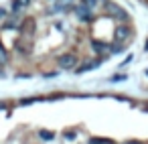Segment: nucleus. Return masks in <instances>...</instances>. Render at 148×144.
<instances>
[{
  "instance_id": "dca6fc26",
  "label": "nucleus",
  "mask_w": 148,
  "mask_h": 144,
  "mask_svg": "<svg viewBox=\"0 0 148 144\" xmlns=\"http://www.w3.org/2000/svg\"><path fill=\"white\" fill-rule=\"evenodd\" d=\"M65 138H67V140H73V138H75V132H65Z\"/></svg>"
},
{
  "instance_id": "39448f33",
  "label": "nucleus",
  "mask_w": 148,
  "mask_h": 144,
  "mask_svg": "<svg viewBox=\"0 0 148 144\" xmlns=\"http://www.w3.org/2000/svg\"><path fill=\"white\" fill-rule=\"evenodd\" d=\"M103 61L101 59H91L89 63H83V65H79L77 69H75V73H85V71H91V69H95V67H99Z\"/></svg>"
},
{
  "instance_id": "6ab92c4d",
  "label": "nucleus",
  "mask_w": 148,
  "mask_h": 144,
  "mask_svg": "<svg viewBox=\"0 0 148 144\" xmlns=\"http://www.w3.org/2000/svg\"><path fill=\"white\" fill-rule=\"evenodd\" d=\"M144 49H146V51H148V39H146V45H144Z\"/></svg>"
},
{
  "instance_id": "0eeeda50",
  "label": "nucleus",
  "mask_w": 148,
  "mask_h": 144,
  "mask_svg": "<svg viewBox=\"0 0 148 144\" xmlns=\"http://www.w3.org/2000/svg\"><path fill=\"white\" fill-rule=\"evenodd\" d=\"M71 4H73V0H57V2L53 4V10L55 12H61V10H67Z\"/></svg>"
},
{
  "instance_id": "f3484780",
  "label": "nucleus",
  "mask_w": 148,
  "mask_h": 144,
  "mask_svg": "<svg viewBox=\"0 0 148 144\" xmlns=\"http://www.w3.org/2000/svg\"><path fill=\"white\" fill-rule=\"evenodd\" d=\"M6 14H8L6 8H0V19H6Z\"/></svg>"
},
{
  "instance_id": "423d86ee",
  "label": "nucleus",
  "mask_w": 148,
  "mask_h": 144,
  "mask_svg": "<svg viewBox=\"0 0 148 144\" xmlns=\"http://www.w3.org/2000/svg\"><path fill=\"white\" fill-rule=\"evenodd\" d=\"M91 47H93V51H95V53H99V55H101V53H103V55H106V53H110V45H108V43L91 41Z\"/></svg>"
},
{
  "instance_id": "20e7f679",
  "label": "nucleus",
  "mask_w": 148,
  "mask_h": 144,
  "mask_svg": "<svg viewBox=\"0 0 148 144\" xmlns=\"http://www.w3.org/2000/svg\"><path fill=\"white\" fill-rule=\"evenodd\" d=\"M75 14H77V19L83 21V23H89V21L93 19V12H91L89 8H85L83 4H79V6L75 8Z\"/></svg>"
},
{
  "instance_id": "2eb2a0df",
  "label": "nucleus",
  "mask_w": 148,
  "mask_h": 144,
  "mask_svg": "<svg viewBox=\"0 0 148 144\" xmlns=\"http://www.w3.org/2000/svg\"><path fill=\"white\" fill-rule=\"evenodd\" d=\"M126 79V75H114L112 77V81H124Z\"/></svg>"
},
{
  "instance_id": "ddd939ff",
  "label": "nucleus",
  "mask_w": 148,
  "mask_h": 144,
  "mask_svg": "<svg viewBox=\"0 0 148 144\" xmlns=\"http://www.w3.org/2000/svg\"><path fill=\"white\" fill-rule=\"evenodd\" d=\"M122 51H124V45L122 43H116V45L110 47V53H122Z\"/></svg>"
},
{
  "instance_id": "6e6552de",
  "label": "nucleus",
  "mask_w": 148,
  "mask_h": 144,
  "mask_svg": "<svg viewBox=\"0 0 148 144\" xmlns=\"http://www.w3.org/2000/svg\"><path fill=\"white\" fill-rule=\"evenodd\" d=\"M18 29H21V33L31 35V33H33V29H35V21H33V19H27L25 23H21V27H18Z\"/></svg>"
},
{
  "instance_id": "aec40b11",
  "label": "nucleus",
  "mask_w": 148,
  "mask_h": 144,
  "mask_svg": "<svg viewBox=\"0 0 148 144\" xmlns=\"http://www.w3.org/2000/svg\"><path fill=\"white\" fill-rule=\"evenodd\" d=\"M146 75H148V69H146Z\"/></svg>"
},
{
  "instance_id": "9b49d317",
  "label": "nucleus",
  "mask_w": 148,
  "mask_h": 144,
  "mask_svg": "<svg viewBox=\"0 0 148 144\" xmlns=\"http://www.w3.org/2000/svg\"><path fill=\"white\" fill-rule=\"evenodd\" d=\"M99 2H103V0H81V4H83L85 8H89V10H91V8H95Z\"/></svg>"
},
{
  "instance_id": "9d476101",
  "label": "nucleus",
  "mask_w": 148,
  "mask_h": 144,
  "mask_svg": "<svg viewBox=\"0 0 148 144\" xmlns=\"http://www.w3.org/2000/svg\"><path fill=\"white\" fill-rule=\"evenodd\" d=\"M39 138H43V140H55V132H49V130H39Z\"/></svg>"
},
{
  "instance_id": "f8f14e48",
  "label": "nucleus",
  "mask_w": 148,
  "mask_h": 144,
  "mask_svg": "<svg viewBox=\"0 0 148 144\" xmlns=\"http://www.w3.org/2000/svg\"><path fill=\"white\" fill-rule=\"evenodd\" d=\"M6 61H8V53H6L4 45L0 43V65H6Z\"/></svg>"
},
{
  "instance_id": "a211bd4d",
  "label": "nucleus",
  "mask_w": 148,
  "mask_h": 144,
  "mask_svg": "<svg viewBox=\"0 0 148 144\" xmlns=\"http://www.w3.org/2000/svg\"><path fill=\"white\" fill-rule=\"evenodd\" d=\"M124 144H140V142H136V140H130V142H124Z\"/></svg>"
},
{
  "instance_id": "7ed1b4c3",
  "label": "nucleus",
  "mask_w": 148,
  "mask_h": 144,
  "mask_svg": "<svg viewBox=\"0 0 148 144\" xmlns=\"http://www.w3.org/2000/svg\"><path fill=\"white\" fill-rule=\"evenodd\" d=\"M114 37H116V43H124V41H128V39L132 37V29H130L128 25H120V27L116 29Z\"/></svg>"
},
{
  "instance_id": "1a4fd4ad",
  "label": "nucleus",
  "mask_w": 148,
  "mask_h": 144,
  "mask_svg": "<svg viewBox=\"0 0 148 144\" xmlns=\"http://www.w3.org/2000/svg\"><path fill=\"white\" fill-rule=\"evenodd\" d=\"M29 4H31V0H14V2H12V10L18 12L23 8H29Z\"/></svg>"
},
{
  "instance_id": "f257e3e1",
  "label": "nucleus",
  "mask_w": 148,
  "mask_h": 144,
  "mask_svg": "<svg viewBox=\"0 0 148 144\" xmlns=\"http://www.w3.org/2000/svg\"><path fill=\"white\" fill-rule=\"evenodd\" d=\"M103 8H106V12H108L110 16H116V19H120V21H128V12H126L122 6H118L116 2L103 0Z\"/></svg>"
},
{
  "instance_id": "f03ea898",
  "label": "nucleus",
  "mask_w": 148,
  "mask_h": 144,
  "mask_svg": "<svg viewBox=\"0 0 148 144\" xmlns=\"http://www.w3.org/2000/svg\"><path fill=\"white\" fill-rule=\"evenodd\" d=\"M77 57L73 55V53H65V55H61L59 57V67L61 69H65V71H75L77 69Z\"/></svg>"
},
{
  "instance_id": "4468645a",
  "label": "nucleus",
  "mask_w": 148,
  "mask_h": 144,
  "mask_svg": "<svg viewBox=\"0 0 148 144\" xmlns=\"http://www.w3.org/2000/svg\"><path fill=\"white\" fill-rule=\"evenodd\" d=\"M89 144H112L110 140H106V138H91L89 140Z\"/></svg>"
}]
</instances>
